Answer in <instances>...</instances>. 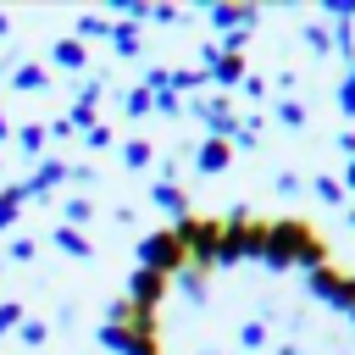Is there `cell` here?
I'll list each match as a JSON object with an SVG mask.
<instances>
[{
	"label": "cell",
	"mask_w": 355,
	"mask_h": 355,
	"mask_svg": "<svg viewBox=\"0 0 355 355\" xmlns=\"http://www.w3.org/2000/svg\"><path fill=\"white\" fill-rule=\"evenodd\" d=\"M333 100H338V111H344V116H355V72H344V83H338V94H333Z\"/></svg>",
	"instance_id": "obj_9"
},
{
	"label": "cell",
	"mask_w": 355,
	"mask_h": 355,
	"mask_svg": "<svg viewBox=\"0 0 355 355\" xmlns=\"http://www.w3.org/2000/svg\"><path fill=\"white\" fill-rule=\"evenodd\" d=\"M344 222H349V227H355V205H344Z\"/></svg>",
	"instance_id": "obj_16"
},
{
	"label": "cell",
	"mask_w": 355,
	"mask_h": 355,
	"mask_svg": "<svg viewBox=\"0 0 355 355\" xmlns=\"http://www.w3.org/2000/svg\"><path fill=\"white\" fill-rule=\"evenodd\" d=\"M349 322H355V311H349Z\"/></svg>",
	"instance_id": "obj_19"
},
{
	"label": "cell",
	"mask_w": 355,
	"mask_h": 355,
	"mask_svg": "<svg viewBox=\"0 0 355 355\" xmlns=\"http://www.w3.org/2000/svg\"><path fill=\"white\" fill-rule=\"evenodd\" d=\"M277 189H283V194H300L305 178H300V172H277Z\"/></svg>",
	"instance_id": "obj_12"
},
{
	"label": "cell",
	"mask_w": 355,
	"mask_h": 355,
	"mask_svg": "<svg viewBox=\"0 0 355 355\" xmlns=\"http://www.w3.org/2000/svg\"><path fill=\"white\" fill-rule=\"evenodd\" d=\"M333 261V250H327V239L316 233V222H305V216H277V222H266V255H261V266L266 272H316V266H327Z\"/></svg>",
	"instance_id": "obj_1"
},
{
	"label": "cell",
	"mask_w": 355,
	"mask_h": 355,
	"mask_svg": "<svg viewBox=\"0 0 355 355\" xmlns=\"http://www.w3.org/2000/svg\"><path fill=\"white\" fill-rule=\"evenodd\" d=\"M266 255V216H250L244 205L222 222V250H216V266H244V261H261Z\"/></svg>",
	"instance_id": "obj_2"
},
{
	"label": "cell",
	"mask_w": 355,
	"mask_h": 355,
	"mask_svg": "<svg viewBox=\"0 0 355 355\" xmlns=\"http://www.w3.org/2000/svg\"><path fill=\"white\" fill-rule=\"evenodd\" d=\"M277 122H288V128H305V105H300V100H283V105H277Z\"/></svg>",
	"instance_id": "obj_10"
},
{
	"label": "cell",
	"mask_w": 355,
	"mask_h": 355,
	"mask_svg": "<svg viewBox=\"0 0 355 355\" xmlns=\"http://www.w3.org/2000/svg\"><path fill=\"white\" fill-rule=\"evenodd\" d=\"M305 44H311L316 55H327V50H333V28H327V22H305Z\"/></svg>",
	"instance_id": "obj_6"
},
{
	"label": "cell",
	"mask_w": 355,
	"mask_h": 355,
	"mask_svg": "<svg viewBox=\"0 0 355 355\" xmlns=\"http://www.w3.org/2000/svg\"><path fill=\"white\" fill-rule=\"evenodd\" d=\"M311 189H316V200H322V205L344 211V183H338L333 172H316V178H311Z\"/></svg>",
	"instance_id": "obj_4"
},
{
	"label": "cell",
	"mask_w": 355,
	"mask_h": 355,
	"mask_svg": "<svg viewBox=\"0 0 355 355\" xmlns=\"http://www.w3.org/2000/svg\"><path fill=\"white\" fill-rule=\"evenodd\" d=\"M277 355H305V349L300 344H277Z\"/></svg>",
	"instance_id": "obj_15"
},
{
	"label": "cell",
	"mask_w": 355,
	"mask_h": 355,
	"mask_svg": "<svg viewBox=\"0 0 355 355\" xmlns=\"http://www.w3.org/2000/svg\"><path fill=\"white\" fill-rule=\"evenodd\" d=\"M216 78H222V83H239V78H244V55H222V61H216Z\"/></svg>",
	"instance_id": "obj_8"
},
{
	"label": "cell",
	"mask_w": 355,
	"mask_h": 355,
	"mask_svg": "<svg viewBox=\"0 0 355 355\" xmlns=\"http://www.w3.org/2000/svg\"><path fill=\"white\" fill-rule=\"evenodd\" d=\"M349 72H355V50H349Z\"/></svg>",
	"instance_id": "obj_17"
},
{
	"label": "cell",
	"mask_w": 355,
	"mask_h": 355,
	"mask_svg": "<svg viewBox=\"0 0 355 355\" xmlns=\"http://www.w3.org/2000/svg\"><path fill=\"white\" fill-rule=\"evenodd\" d=\"M200 166H205V172H222V166H227V144H222V139H211V144L200 150Z\"/></svg>",
	"instance_id": "obj_7"
},
{
	"label": "cell",
	"mask_w": 355,
	"mask_h": 355,
	"mask_svg": "<svg viewBox=\"0 0 355 355\" xmlns=\"http://www.w3.org/2000/svg\"><path fill=\"white\" fill-rule=\"evenodd\" d=\"M305 294H311L316 305H327L333 316H349V311H355V272L338 266V261H327V266L305 272Z\"/></svg>",
	"instance_id": "obj_3"
},
{
	"label": "cell",
	"mask_w": 355,
	"mask_h": 355,
	"mask_svg": "<svg viewBox=\"0 0 355 355\" xmlns=\"http://www.w3.org/2000/svg\"><path fill=\"white\" fill-rule=\"evenodd\" d=\"M327 22H355V0H327Z\"/></svg>",
	"instance_id": "obj_11"
},
{
	"label": "cell",
	"mask_w": 355,
	"mask_h": 355,
	"mask_svg": "<svg viewBox=\"0 0 355 355\" xmlns=\"http://www.w3.org/2000/svg\"><path fill=\"white\" fill-rule=\"evenodd\" d=\"M338 150H344V161H355V128H344V133H338Z\"/></svg>",
	"instance_id": "obj_13"
},
{
	"label": "cell",
	"mask_w": 355,
	"mask_h": 355,
	"mask_svg": "<svg viewBox=\"0 0 355 355\" xmlns=\"http://www.w3.org/2000/svg\"><path fill=\"white\" fill-rule=\"evenodd\" d=\"M200 355H222V349H200Z\"/></svg>",
	"instance_id": "obj_18"
},
{
	"label": "cell",
	"mask_w": 355,
	"mask_h": 355,
	"mask_svg": "<svg viewBox=\"0 0 355 355\" xmlns=\"http://www.w3.org/2000/svg\"><path fill=\"white\" fill-rule=\"evenodd\" d=\"M338 183H349V189H355V161H344V172H338Z\"/></svg>",
	"instance_id": "obj_14"
},
{
	"label": "cell",
	"mask_w": 355,
	"mask_h": 355,
	"mask_svg": "<svg viewBox=\"0 0 355 355\" xmlns=\"http://www.w3.org/2000/svg\"><path fill=\"white\" fill-rule=\"evenodd\" d=\"M239 349H266V316H250V322H239Z\"/></svg>",
	"instance_id": "obj_5"
}]
</instances>
